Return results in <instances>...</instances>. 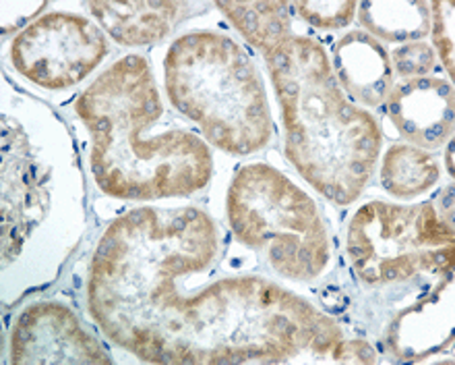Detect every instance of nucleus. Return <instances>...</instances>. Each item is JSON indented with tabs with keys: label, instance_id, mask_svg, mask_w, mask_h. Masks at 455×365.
I'll use <instances>...</instances> for the list:
<instances>
[{
	"label": "nucleus",
	"instance_id": "6e6552de",
	"mask_svg": "<svg viewBox=\"0 0 455 365\" xmlns=\"http://www.w3.org/2000/svg\"><path fill=\"white\" fill-rule=\"evenodd\" d=\"M12 363H110L112 355L67 305L25 307L11 330Z\"/></svg>",
	"mask_w": 455,
	"mask_h": 365
},
{
	"label": "nucleus",
	"instance_id": "4be33fe9",
	"mask_svg": "<svg viewBox=\"0 0 455 365\" xmlns=\"http://www.w3.org/2000/svg\"><path fill=\"white\" fill-rule=\"evenodd\" d=\"M431 201L439 216L443 218L447 224L453 226V182H447Z\"/></svg>",
	"mask_w": 455,
	"mask_h": 365
},
{
	"label": "nucleus",
	"instance_id": "f257e3e1",
	"mask_svg": "<svg viewBox=\"0 0 455 365\" xmlns=\"http://www.w3.org/2000/svg\"><path fill=\"white\" fill-rule=\"evenodd\" d=\"M216 226L195 207H141L100 241L90 272V312L118 347L149 363L288 361L331 355L344 338L331 318L263 279L218 280L187 293L182 274L213 262Z\"/></svg>",
	"mask_w": 455,
	"mask_h": 365
},
{
	"label": "nucleus",
	"instance_id": "6ab92c4d",
	"mask_svg": "<svg viewBox=\"0 0 455 365\" xmlns=\"http://www.w3.org/2000/svg\"><path fill=\"white\" fill-rule=\"evenodd\" d=\"M431 6V34L433 44L439 53V59L443 62L447 75H450V81L453 79V4L447 3H428Z\"/></svg>",
	"mask_w": 455,
	"mask_h": 365
},
{
	"label": "nucleus",
	"instance_id": "0eeeda50",
	"mask_svg": "<svg viewBox=\"0 0 455 365\" xmlns=\"http://www.w3.org/2000/svg\"><path fill=\"white\" fill-rule=\"evenodd\" d=\"M19 75L44 90H67L84 81L108 56L96 21L77 12H44L17 34L9 50Z\"/></svg>",
	"mask_w": 455,
	"mask_h": 365
},
{
	"label": "nucleus",
	"instance_id": "f8f14e48",
	"mask_svg": "<svg viewBox=\"0 0 455 365\" xmlns=\"http://www.w3.org/2000/svg\"><path fill=\"white\" fill-rule=\"evenodd\" d=\"M100 28L123 46H148L166 37L180 21L197 12L201 6L188 3H87Z\"/></svg>",
	"mask_w": 455,
	"mask_h": 365
},
{
	"label": "nucleus",
	"instance_id": "dca6fc26",
	"mask_svg": "<svg viewBox=\"0 0 455 365\" xmlns=\"http://www.w3.org/2000/svg\"><path fill=\"white\" fill-rule=\"evenodd\" d=\"M216 6L259 53L292 34V9L288 3H218Z\"/></svg>",
	"mask_w": 455,
	"mask_h": 365
},
{
	"label": "nucleus",
	"instance_id": "5701e85b",
	"mask_svg": "<svg viewBox=\"0 0 455 365\" xmlns=\"http://www.w3.org/2000/svg\"><path fill=\"white\" fill-rule=\"evenodd\" d=\"M445 166H447V173L453 177V142L451 140L447 142V148H445Z\"/></svg>",
	"mask_w": 455,
	"mask_h": 365
},
{
	"label": "nucleus",
	"instance_id": "f3484780",
	"mask_svg": "<svg viewBox=\"0 0 455 365\" xmlns=\"http://www.w3.org/2000/svg\"><path fill=\"white\" fill-rule=\"evenodd\" d=\"M296 15H299L302 21L317 29H341L346 25L352 23V19L356 17L358 3H352V0H341V3H333V0H327V3H292L290 4Z\"/></svg>",
	"mask_w": 455,
	"mask_h": 365
},
{
	"label": "nucleus",
	"instance_id": "9d476101",
	"mask_svg": "<svg viewBox=\"0 0 455 365\" xmlns=\"http://www.w3.org/2000/svg\"><path fill=\"white\" fill-rule=\"evenodd\" d=\"M44 201L42 181L29 158L25 131L4 121L3 129V256L4 262L17 257L31 226L40 218Z\"/></svg>",
	"mask_w": 455,
	"mask_h": 365
},
{
	"label": "nucleus",
	"instance_id": "1a4fd4ad",
	"mask_svg": "<svg viewBox=\"0 0 455 365\" xmlns=\"http://www.w3.org/2000/svg\"><path fill=\"white\" fill-rule=\"evenodd\" d=\"M391 123L410 146L443 148L453 135V85L443 77L402 79L387 96Z\"/></svg>",
	"mask_w": 455,
	"mask_h": 365
},
{
	"label": "nucleus",
	"instance_id": "39448f33",
	"mask_svg": "<svg viewBox=\"0 0 455 365\" xmlns=\"http://www.w3.org/2000/svg\"><path fill=\"white\" fill-rule=\"evenodd\" d=\"M226 210L238 241L263 251L283 279L308 282L330 266V232L317 204L274 166L255 162L240 168Z\"/></svg>",
	"mask_w": 455,
	"mask_h": 365
},
{
	"label": "nucleus",
	"instance_id": "412c9836",
	"mask_svg": "<svg viewBox=\"0 0 455 365\" xmlns=\"http://www.w3.org/2000/svg\"><path fill=\"white\" fill-rule=\"evenodd\" d=\"M333 361H344V363H375L377 355L375 351L371 349L369 343L364 341H346L341 338L338 347L331 351Z\"/></svg>",
	"mask_w": 455,
	"mask_h": 365
},
{
	"label": "nucleus",
	"instance_id": "20e7f679",
	"mask_svg": "<svg viewBox=\"0 0 455 365\" xmlns=\"http://www.w3.org/2000/svg\"><path fill=\"white\" fill-rule=\"evenodd\" d=\"M170 104L212 146L234 156L263 150L274 134L261 73L236 40L197 29L176 37L164 56Z\"/></svg>",
	"mask_w": 455,
	"mask_h": 365
},
{
	"label": "nucleus",
	"instance_id": "f03ea898",
	"mask_svg": "<svg viewBox=\"0 0 455 365\" xmlns=\"http://www.w3.org/2000/svg\"><path fill=\"white\" fill-rule=\"evenodd\" d=\"M75 110L92 134V173L116 199L188 198L213 177V156L193 131H157L164 106L148 59L129 54L81 93Z\"/></svg>",
	"mask_w": 455,
	"mask_h": 365
},
{
	"label": "nucleus",
	"instance_id": "9b49d317",
	"mask_svg": "<svg viewBox=\"0 0 455 365\" xmlns=\"http://www.w3.org/2000/svg\"><path fill=\"white\" fill-rule=\"evenodd\" d=\"M333 75L341 90L350 93L358 106L377 109L387 102L394 87V67L387 48L363 29H352L333 46Z\"/></svg>",
	"mask_w": 455,
	"mask_h": 365
},
{
	"label": "nucleus",
	"instance_id": "7ed1b4c3",
	"mask_svg": "<svg viewBox=\"0 0 455 365\" xmlns=\"http://www.w3.org/2000/svg\"><path fill=\"white\" fill-rule=\"evenodd\" d=\"M286 129V156L313 189L333 204L360 198L381 156V127L347 102L325 48L290 34L263 50Z\"/></svg>",
	"mask_w": 455,
	"mask_h": 365
},
{
	"label": "nucleus",
	"instance_id": "aec40b11",
	"mask_svg": "<svg viewBox=\"0 0 455 365\" xmlns=\"http://www.w3.org/2000/svg\"><path fill=\"white\" fill-rule=\"evenodd\" d=\"M9 11H3V34H11V31L25 29L34 17L40 15L42 11L48 9V3H3Z\"/></svg>",
	"mask_w": 455,
	"mask_h": 365
},
{
	"label": "nucleus",
	"instance_id": "4468645a",
	"mask_svg": "<svg viewBox=\"0 0 455 365\" xmlns=\"http://www.w3.org/2000/svg\"><path fill=\"white\" fill-rule=\"evenodd\" d=\"M356 19L366 34L383 42H420L431 34V6L410 0H377L360 3Z\"/></svg>",
	"mask_w": 455,
	"mask_h": 365
},
{
	"label": "nucleus",
	"instance_id": "2eb2a0df",
	"mask_svg": "<svg viewBox=\"0 0 455 365\" xmlns=\"http://www.w3.org/2000/svg\"><path fill=\"white\" fill-rule=\"evenodd\" d=\"M379 177L391 198L414 199L435 187L441 171L437 160L427 150L402 143V146H391L385 152Z\"/></svg>",
	"mask_w": 455,
	"mask_h": 365
},
{
	"label": "nucleus",
	"instance_id": "ddd939ff",
	"mask_svg": "<svg viewBox=\"0 0 455 365\" xmlns=\"http://www.w3.org/2000/svg\"><path fill=\"white\" fill-rule=\"evenodd\" d=\"M453 330L451 274L437 291L422 297L408 310H403L389 330L391 351L406 361H420L433 351L443 349V332Z\"/></svg>",
	"mask_w": 455,
	"mask_h": 365
},
{
	"label": "nucleus",
	"instance_id": "a211bd4d",
	"mask_svg": "<svg viewBox=\"0 0 455 365\" xmlns=\"http://www.w3.org/2000/svg\"><path fill=\"white\" fill-rule=\"evenodd\" d=\"M389 59L394 71L403 79L427 77L437 65V54L427 40L402 44L389 54Z\"/></svg>",
	"mask_w": 455,
	"mask_h": 365
},
{
	"label": "nucleus",
	"instance_id": "423d86ee",
	"mask_svg": "<svg viewBox=\"0 0 455 365\" xmlns=\"http://www.w3.org/2000/svg\"><path fill=\"white\" fill-rule=\"evenodd\" d=\"M347 256L358 279L371 287L451 272L453 226L439 216L433 201L400 206L375 199L350 220Z\"/></svg>",
	"mask_w": 455,
	"mask_h": 365
}]
</instances>
